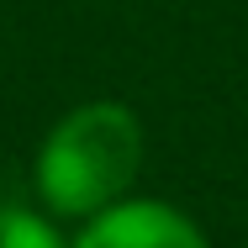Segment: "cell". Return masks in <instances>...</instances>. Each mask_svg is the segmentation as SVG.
Segmentation results:
<instances>
[{"label": "cell", "instance_id": "1", "mask_svg": "<svg viewBox=\"0 0 248 248\" xmlns=\"http://www.w3.org/2000/svg\"><path fill=\"white\" fill-rule=\"evenodd\" d=\"M143 164V127L127 106L90 100L74 106L37 153V190L63 217H95L127 201V185Z\"/></svg>", "mask_w": 248, "mask_h": 248}, {"label": "cell", "instance_id": "2", "mask_svg": "<svg viewBox=\"0 0 248 248\" xmlns=\"http://www.w3.org/2000/svg\"><path fill=\"white\" fill-rule=\"evenodd\" d=\"M74 248H211L190 217L164 201H116L85 222Z\"/></svg>", "mask_w": 248, "mask_h": 248}, {"label": "cell", "instance_id": "3", "mask_svg": "<svg viewBox=\"0 0 248 248\" xmlns=\"http://www.w3.org/2000/svg\"><path fill=\"white\" fill-rule=\"evenodd\" d=\"M0 248H63V243L43 217L21 206H0Z\"/></svg>", "mask_w": 248, "mask_h": 248}]
</instances>
